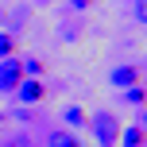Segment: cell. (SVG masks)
<instances>
[{
	"mask_svg": "<svg viewBox=\"0 0 147 147\" xmlns=\"http://www.w3.org/2000/svg\"><path fill=\"white\" fill-rule=\"evenodd\" d=\"M23 81V66H20V54H12V58H0V93H16Z\"/></svg>",
	"mask_w": 147,
	"mask_h": 147,
	"instance_id": "cell-2",
	"label": "cell"
},
{
	"mask_svg": "<svg viewBox=\"0 0 147 147\" xmlns=\"http://www.w3.org/2000/svg\"><path fill=\"white\" fill-rule=\"evenodd\" d=\"M16 97H20L23 105H43V101H47V85H43L39 78H23L20 89H16Z\"/></svg>",
	"mask_w": 147,
	"mask_h": 147,
	"instance_id": "cell-3",
	"label": "cell"
},
{
	"mask_svg": "<svg viewBox=\"0 0 147 147\" xmlns=\"http://www.w3.org/2000/svg\"><path fill=\"white\" fill-rule=\"evenodd\" d=\"M12 54H16V35L0 31V58H12Z\"/></svg>",
	"mask_w": 147,
	"mask_h": 147,
	"instance_id": "cell-9",
	"label": "cell"
},
{
	"mask_svg": "<svg viewBox=\"0 0 147 147\" xmlns=\"http://www.w3.org/2000/svg\"><path fill=\"white\" fill-rule=\"evenodd\" d=\"M62 120H66V128H81L85 124V109H78V105H66V109H62Z\"/></svg>",
	"mask_w": 147,
	"mask_h": 147,
	"instance_id": "cell-7",
	"label": "cell"
},
{
	"mask_svg": "<svg viewBox=\"0 0 147 147\" xmlns=\"http://www.w3.org/2000/svg\"><path fill=\"white\" fill-rule=\"evenodd\" d=\"M140 132H143V136H147V109H143V112H140Z\"/></svg>",
	"mask_w": 147,
	"mask_h": 147,
	"instance_id": "cell-12",
	"label": "cell"
},
{
	"mask_svg": "<svg viewBox=\"0 0 147 147\" xmlns=\"http://www.w3.org/2000/svg\"><path fill=\"white\" fill-rule=\"evenodd\" d=\"M85 124H89V132H93V140H97V147H116V136H120V120L112 116L109 109L93 112V116H89Z\"/></svg>",
	"mask_w": 147,
	"mask_h": 147,
	"instance_id": "cell-1",
	"label": "cell"
},
{
	"mask_svg": "<svg viewBox=\"0 0 147 147\" xmlns=\"http://www.w3.org/2000/svg\"><path fill=\"white\" fill-rule=\"evenodd\" d=\"M70 4H74V8H78V12H85V8H89V4H93V0H70Z\"/></svg>",
	"mask_w": 147,
	"mask_h": 147,
	"instance_id": "cell-11",
	"label": "cell"
},
{
	"mask_svg": "<svg viewBox=\"0 0 147 147\" xmlns=\"http://www.w3.org/2000/svg\"><path fill=\"white\" fill-rule=\"evenodd\" d=\"M8 147H27V140H23V136H20V140H12V143H8Z\"/></svg>",
	"mask_w": 147,
	"mask_h": 147,
	"instance_id": "cell-13",
	"label": "cell"
},
{
	"mask_svg": "<svg viewBox=\"0 0 147 147\" xmlns=\"http://www.w3.org/2000/svg\"><path fill=\"white\" fill-rule=\"evenodd\" d=\"M124 101H128V105H136V109H143V105H147V89H143V85L124 89Z\"/></svg>",
	"mask_w": 147,
	"mask_h": 147,
	"instance_id": "cell-8",
	"label": "cell"
},
{
	"mask_svg": "<svg viewBox=\"0 0 147 147\" xmlns=\"http://www.w3.org/2000/svg\"><path fill=\"white\" fill-rule=\"evenodd\" d=\"M116 147H147V136L140 132V124H128V128H120Z\"/></svg>",
	"mask_w": 147,
	"mask_h": 147,
	"instance_id": "cell-5",
	"label": "cell"
},
{
	"mask_svg": "<svg viewBox=\"0 0 147 147\" xmlns=\"http://www.w3.org/2000/svg\"><path fill=\"white\" fill-rule=\"evenodd\" d=\"M132 12H136L140 23H147V0H132Z\"/></svg>",
	"mask_w": 147,
	"mask_h": 147,
	"instance_id": "cell-10",
	"label": "cell"
},
{
	"mask_svg": "<svg viewBox=\"0 0 147 147\" xmlns=\"http://www.w3.org/2000/svg\"><path fill=\"white\" fill-rule=\"evenodd\" d=\"M47 147H85V143H81L74 132H51L47 136Z\"/></svg>",
	"mask_w": 147,
	"mask_h": 147,
	"instance_id": "cell-6",
	"label": "cell"
},
{
	"mask_svg": "<svg viewBox=\"0 0 147 147\" xmlns=\"http://www.w3.org/2000/svg\"><path fill=\"white\" fill-rule=\"evenodd\" d=\"M109 81L120 85V89H132V85H140V70H136V66H116L109 74Z\"/></svg>",
	"mask_w": 147,
	"mask_h": 147,
	"instance_id": "cell-4",
	"label": "cell"
}]
</instances>
